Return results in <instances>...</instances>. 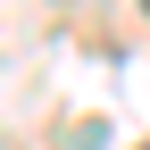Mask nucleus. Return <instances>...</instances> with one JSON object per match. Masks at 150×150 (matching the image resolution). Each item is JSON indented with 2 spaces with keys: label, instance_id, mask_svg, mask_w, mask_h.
I'll use <instances>...</instances> for the list:
<instances>
[{
  "label": "nucleus",
  "instance_id": "1",
  "mask_svg": "<svg viewBox=\"0 0 150 150\" xmlns=\"http://www.w3.org/2000/svg\"><path fill=\"white\" fill-rule=\"evenodd\" d=\"M142 150H150V142H142Z\"/></svg>",
  "mask_w": 150,
  "mask_h": 150
}]
</instances>
